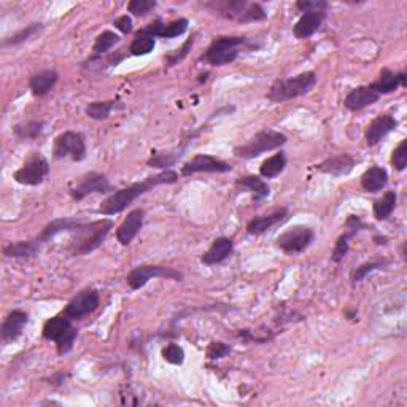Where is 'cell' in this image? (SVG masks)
<instances>
[{
  "mask_svg": "<svg viewBox=\"0 0 407 407\" xmlns=\"http://www.w3.org/2000/svg\"><path fill=\"white\" fill-rule=\"evenodd\" d=\"M388 264H390V261L386 260V258H377V260L363 263L361 266H358V268H355L354 270H352L350 280L354 282V283L361 282V280H364L366 277H368L369 274L374 273V270H384V269H386V268H388Z\"/></svg>",
  "mask_w": 407,
  "mask_h": 407,
  "instance_id": "34",
  "label": "cell"
},
{
  "mask_svg": "<svg viewBox=\"0 0 407 407\" xmlns=\"http://www.w3.org/2000/svg\"><path fill=\"white\" fill-rule=\"evenodd\" d=\"M369 86L379 94V96L395 92L399 86H407V72L406 70L393 72L388 67H384L381 73H379V78L376 81H372Z\"/></svg>",
  "mask_w": 407,
  "mask_h": 407,
  "instance_id": "19",
  "label": "cell"
},
{
  "mask_svg": "<svg viewBox=\"0 0 407 407\" xmlns=\"http://www.w3.org/2000/svg\"><path fill=\"white\" fill-rule=\"evenodd\" d=\"M288 139L287 135L275 131V129H261L260 132H256L252 139H250L247 144L236 147L233 153L236 158L240 159H253L261 156L263 153L277 150V148L283 147L287 144Z\"/></svg>",
  "mask_w": 407,
  "mask_h": 407,
  "instance_id": "7",
  "label": "cell"
},
{
  "mask_svg": "<svg viewBox=\"0 0 407 407\" xmlns=\"http://www.w3.org/2000/svg\"><path fill=\"white\" fill-rule=\"evenodd\" d=\"M113 26H115V29H118L121 33H131L134 29L132 18L127 16V15H123V16L115 19Z\"/></svg>",
  "mask_w": 407,
  "mask_h": 407,
  "instance_id": "46",
  "label": "cell"
},
{
  "mask_svg": "<svg viewBox=\"0 0 407 407\" xmlns=\"http://www.w3.org/2000/svg\"><path fill=\"white\" fill-rule=\"evenodd\" d=\"M153 279H166V280H175L183 282L185 275L180 270L174 268L159 266V264H140V266L134 268L126 277V283L131 290H140Z\"/></svg>",
  "mask_w": 407,
  "mask_h": 407,
  "instance_id": "8",
  "label": "cell"
},
{
  "mask_svg": "<svg viewBox=\"0 0 407 407\" xmlns=\"http://www.w3.org/2000/svg\"><path fill=\"white\" fill-rule=\"evenodd\" d=\"M229 354H231V347L225 342L213 341L207 347V358L208 359H220V358H225Z\"/></svg>",
  "mask_w": 407,
  "mask_h": 407,
  "instance_id": "45",
  "label": "cell"
},
{
  "mask_svg": "<svg viewBox=\"0 0 407 407\" xmlns=\"http://www.w3.org/2000/svg\"><path fill=\"white\" fill-rule=\"evenodd\" d=\"M285 167H287V154L279 152L263 161L260 166V175L263 179H275L285 171Z\"/></svg>",
  "mask_w": 407,
  "mask_h": 407,
  "instance_id": "30",
  "label": "cell"
},
{
  "mask_svg": "<svg viewBox=\"0 0 407 407\" xmlns=\"http://www.w3.org/2000/svg\"><path fill=\"white\" fill-rule=\"evenodd\" d=\"M356 159L354 156L349 153H341V154H334L329 156L324 161H322L320 164H317L315 169L318 172L331 175V177H345L349 175L352 171H354L356 166Z\"/></svg>",
  "mask_w": 407,
  "mask_h": 407,
  "instance_id": "16",
  "label": "cell"
},
{
  "mask_svg": "<svg viewBox=\"0 0 407 407\" xmlns=\"http://www.w3.org/2000/svg\"><path fill=\"white\" fill-rule=\"evenodd\" d=\"M398 127V120L388 113H382L371 121L364 131V140L369 147H374Z\"/></svg>",
  "mask_w": 407,
  "mask_h": 407,
  "instance_id": "15",
  "label": "cell"
},
{
  "mask_svg": "<svg viewBox=\"0 0 407 407\" xmlns=\"http://www.w3.org/2000/svg\"><path fill=\"white\" fill-rule=\"evenodd\" d=\"M193 43H194V38L191 37V38H188L186 42L181 45V48H180V50H175L174 53L167 54V56H166L167 65H169V67H175V65H177V64H180L181 60L188 56V53L191 51V48H193Z\"/></svg>",
  "mask_w": 407,
  "mask_h": 407,
  "instance_id": "43",
  "label": "cell"
},
{
  "mask_svg": "<svg viewBox=\"0 0 407 407\" xmlns=\"http://www.w3.org/2000/svg\"><path fill=\"white\" fill-rule=\"evenodd\" d=\"M317 85V73L314 70L302 72L300 75L287 80H275L269 88L268 99L274 104H283V102L305 96Z\"/></svg>",
  "mask_w": 407,
  "mask_h": 407,
  "instance_id": "4",
  "label": "cell"
},
{
  "mask_svg": "<svg viewBox=\"0 0 407 407\" xmlns=\"http://www.w3.org/2000/svg\"><path fill=\"white\" fill-rule=\"evenodd\" d=\"M327 19V11H305L293 26V33L297 40H305L314 36Z\"/></svg>",
  "mask_w": 407,
  "mask_h": 407,
  "instance_id": "22",
  "label": "cell"
},
{
  "mask_svg": "<svg viewBox=\"0 0 407 407\" xmlns=\"http://www.w3.org/2000/svg\"><path fill=\"white\" fill-rule=\"evenodd\" d=\"M329 4L324 0H300L296 2V9L305 13V11H327Z\"/></svg>",
  "mask_w": 407,
  "mask_h": 407,
  "instance_id": "44",
  "label": "cell"
},
{
  "mask_svg": "<svg viewBox=\"0 0 407 407\" xmlns=\"http://www.w3.org/2000/svg\"><path fill=\"white\" fill-rule=\"evenodd\" d=\"M396 202H398V196L395 191H386L382 199H377L374 202V206H372V213H374L376 220L379 221L388 220L391 213L395 212Z\"/></svg>",
  "mask_w": 407,
  "mask_h": 407,
  "instance_id": "32",
  "label": "cell"
},
{
  "mask_svg": "<svg viewBox=\"0 0 407 407\" xmlns=\"http://www.w3.org/2000/svg\"><path fill=\"white\" fill-rule=\"evenodd\" d=\"M43 242L36 237V239L31 240H19L9 243V245L4 247V255L6 258H15V260H29L38 255L40 250H42Z\"/></svg>",
  "mask_w": 407,
  "mask_h": 407,
  "instance_id": "26",
  "label": "cell"
},
{
  "mask_svg": "<svg viewBox=\"0 0 407 407\" xmlns=\"http://www.w3.org/2000/svg\"><path fill=\"white\" fill-rule=\"evenodd\" d=\"M388 183V172L381 166H372L361 175V188L366 193H379Z\"/></svg>",
  "mask_w": 407,
  "mask_h": 407,
  "instance_id": "28",
  "label": "cell"
},
{
  "mask_svg": "<svg viewBox=\"0 0 407 407\" xmlns=\"http://www.w3.org/2000/svg\"><path fill=\"white\" fill-rule=\"evenodd\" d=\"M359 233L358 229L355 228H349L345 226V233L342 236H339V239L336 240L334 250H332L331 260L334 263H341L345 256H347L349 250H350V240Z\"/></svg>",
  "mask_w": 407,
  "mask_h": 407,
  "instance_id": "35",
  "label": "cell"
},
{
  "mask_svg": "<svg viewBox=\"0 0 407 407\" xmlns=\"http://www.w3.org/2000/svg\"><path fill=\"white\" fill-rule=\"evenodd\" d=\"M162 358H164V361L171 363V364H181L185 361V350L181 349V345L171 342L167 344L164 349L161 352Z\"/></svg>",
  "mask_w": 407,
  "mask_h": 407,
  "instance_id": "41",
  "label": "cell"
},
{
  "mask_svg": "<svg viewBox=\"0 0 407 407\" xmlns=\"http://www.w3.org/2000/svg\"><path fill=\"white\" fill-rule=\"evenodd\" d=\"M287 218H288V208L287 207L275 208L274 212H270L268 215L255 216L253 220H250L248 225H247V233L250 236L264 234L266 231L273 229L277 225H280V223H283Z\"/></svg>",
  "mask_w": 407,
  "mask_h": 407,
  "instance_id": "20",
  "label": "cell"
},
{
  "mask_svg": "<svg viewBox=\"0 0 407 407\" xmlns=\"http://www.w3.org/2000/svg\"><path fill=\"white\" fill-rule=\"evenodd\" d=\"M233 171L229 162L212 154H196L181 166L183 177H191L194 174H226Z\"/></svg>",
  "mask_w": 407,
  "mask_h": 407,
  "instance_id": "13",
  "label": "cell"
},
{
  "mask_svg": "<svg viewBox=\"0 0 407 407\" xmlns=\"http://www.w3.org/2000/svg\"><path fill=\"white\" fill-rule=\"evenodd\" d=\"M29 323V314L26 310L15 309L11 310L0 327V337L4 344L15 342L16 339L23 334L26 324Z\"/></svg>",
  "mask_w": 407,
  "mask_h": 407,
  "instance_id": "18",
  "label": "cell"
},
{
  "mask_svg": "<svg viewBox=\"0 0 407 407\" xmlns=\"http://www.w3.org/2000/svg\"><path fill=\"white\" fill-rule=\"evenodd\" d=\"M234 252V240L229 237H218L215 239L212 245L206 253L201 256V263L206 266H216L233 255Z\"/></svg>",
  "mask_w": 407,
  "mask_h": 407,
  "instance_id": "23",
  "label": "cell"
},
{
  "mask_svg": "<svg viewBox=\"0 0 407 407\" xmlns=\"http://www.w3.org/2000/svg\"><path fill=\"white\" fill-rule=\"evenodd\" d=\"M356 315H358V312H356V309H352V310H345V317L349 318V320H355L356 318Z\"/></svg>",
  "mask_w": 407,
  "mask_h": 407,
  "instance_id": "48",
  "label": "cell"
},
{
  "mask_svg": "<svg viewBox=\"0 0 407 407\" xmlns=\"http://www.w3.org/2000/svg\"><path fill=\"white\" fill-rule=\"evenodd\" d=\"M374 240L377 245H385L386 243V237H374Z\"/></svg>",
  "mask_w": 407,
  "mask_h": 407,
  "instance_id": "49",
  "label": "cell"
},
{
  "mask_svg": "<svg viewBox=\"0 0 407 407\" xmlns=\"http://www.w3.org/2000/svg\"><path fill=\"white\" fill-rule=\"evenodd\" d=\"M100 305V295L97 290L94 288H85L81 290L80 293L72 297L69 304L65 305V309L63 310V314H65L70 320L77 322L85 318L88 315H91L92 312H96Z\"/></svg>",
  "mask_w": 407,
  "mask_h": 407,
  "instance_id": "12",
  "label": "cell"
},
{
  "mask_svg": "<svg viewBox=\"0 0 407 407\" xmlns=\"http://www.w3.org/2000/svg\"><path fill=\"white\" fill-rule=\"evenodd\" d=\"M189 26V21L186 18H179V19H174V21L167 23L162 26V29L159 32V37L161 38H175V37H180L183 33L186 32Z\"/></svg>",
  "mask_w": 407,
  "mask_h": 407,
  "instance_id": "39",
  "label": "cell"
},
{
  "mask_svg": "<svg viewBox=\"0 0 407 407\" xmlns=\"http://www.w3.org/2000/svg\"><path fill=\"white\" fill-rule=\"evenodd\" d=\"M42 336L46 341L56 344L58 355L64 356L72 352L73 344L77 341L78 331L73 327V320H70L65 314H59L45 322Z\"/></svg>",
  "mask_w": 407,
  "mask_h": 407,
  "instance_id": "5",
  "label": "cell"
},
{
  "mask_svg": "<svg viewBox=\"0 0 407 407\" xmlns=\"http://www.w3.org/2000/svg\"><path fill=\"white\" fill-rule=\"evenodd\" d=\"M50 174V162L42 154H32L26 159L23 167L13 174L16 183L24 186H38L46 180Z\"/></svg>",
  "mask_w": 407,
  "mask_h": 407,
  "instance_id": "11",
  "label": "cell"
},
{
  "mask_svg": "<svg viewBox=\"0 0 407 407\" xmlns=\"http://www.w3.org/2000/svg\"><path fill=\"white\" fill-rule=\"evenodd\" d=\"M113 191H117V189L112 186V183L107 179V175L92 171V172L85 174L83 177H81L78 185L70 189V196L73 201L78 202V201H83L85 198H88V196L94 194V193H99V194L110 193L112 194Z\"/></svg>",
  "mask_w": 407,
  "mask_h": 407,
  "instance_id": "14",
  "label": "cell"
},
{
  "mask_svg": "<svg viewBox=\"0 0 407 407\" xmlns=\"http://www.w3.org/2000/svg\"><path fill=\"white\" fill-rule=\"evenodd\" d=\"M145 221V210L144 208H134L127 213L123 223L117 229V240L123 247H127L131 243L137 234L140 233V229L144 228Z\"/></svg>",
  "mask_w": 407,
  "mask_h": 407,
  "instance_id": "17",
  "label": "cell"
},
{
  "mask_svg": "<svg viewBox=\"0 0 407 407\" xmlns=\"http://www.w3.org/2000/svg\"><path fill=\"white\" fill-rule=\"evenodd\" d=\"M390 162H391L393 169L398 172H403L407 167V140L406 139L399 142V145L395 148V150H393Z\"/></svg>",
  "mask_w": 407,
  "mask_h": 407,
  "instance_id": "40",
  "label": "cell"
},
{
  "mask_svg": "<svg viewBox=\"0 0 407 407\" xmlns=\"http://www.w3.org/2000/svg\"><path fill=\"white\" fill-rule=\"evenodd\" d=\"M156 46V38L150 36H144V33H135L132 43L129 45V53L132 56H147L150 54Z\"/></svg>",
  "mask_w": 407,
  "mask_h": 407,
  "instance_id": "38",
  "label": "cell"
},
{
  "mask_svg": "<svg viewBox=\"0 0 407 407\" xmlns=\"http://www.w3.org/2000/svg\"><path fill=\"white\" fill-rule=\"evenodd\" d=\"M67 379V374H64V372H58V374H54L51 379H50V384L53 385H63L64 381Z\"/></svg>",
  "mask_w": 407,
  "mask_h": 407,
  "instance_id": "47",
  "label": "cell"
},
{
  "mask_svg": "<svg viewBox=\"0 0 407 407\" xmlns=\"http://www.w3.org/2000/svg\"><path fill=\"white\" fill-rule=\"evenodd\" d=\"M189 144V140H185V145H181L180 148H177V150H174V152H161L158 153L156 152L150 159H148L147 164L150 166V167H156V169H162V171H169L175 162H177L183 154H185L186 152V145Z\"/></svg>",
  "mask_w": 407,
  "mask_h": 407,
  "instance_id": "29",
  "label": "cell"
},
{
  "mask_svg": "<svg viewBox=\"0 0 407 407\" xmlns=\"http://www.w3.org/2000/svg\"><path fill=\"white\" fill-rule=\"evenodd\" d=\"M45 29V26L42 23H32L29 26L23 27L21 31H18L16 33H13L11 37L5 38L2 42V48H9V46H16V45H21L27 40H31L32 37H36L37 33H40Z\"/></svg>",
  "mask_w": 407,
  "mask_h": 407,
  "instance_id": "33",
  "label": "cell"
},
{
  "mask_svg": "<svg viewBox=\"0 0 407 407\" xmlns=\"http://www.w3.org/2000/svg\"><path fill=\"white\" fill-rule=\"evenodd\" d=\"M156 5L158 4L154 0H131L127 4V11L132 13L134 16H145L156 9Z\"/></svg>",
  "mask_w": 407,
  "mask_h": 407,
  "instance_id": "42",
  "label": "cell"
},
{
  "mask_svg": "<svg viewBox=\"0 0 407 407\" xmlns=\"http://www.w3.org/2000/svg\"><path fill=\"white\" fill-rule=\"evenodd\" d=\"M379 99H381V96L369 85L356 86L345 96L344 105L350 112H359L366 107L374 105Z\"/></svg>",
  "mask_w": 407,
  "mask_h": 407,
  "instance_id": "21",
  "label": "cell"
},
{
  "mask_svg": "<svg viewBox=\"0 0 407 407\" xmlns=\"http://www.w3.org/2000/svg\"><path fill=\"white\" fill-rule=\"evenodd\" d=\"M88 148L85 135L75 131H65L59 134L53 142V156L54 159L72 158L73 161H83L86 158Z\"/></svg>",
  "mask_w": 407,
  "mask_h": 407,
  "instance_id": "9",
  "label": "cell"
},
{
  "mask_svg": "<svg viewBox=\"0 0 407 407\" xmlns=\"http://www.w3.org/2000/svg\"><path fill=\"white\" fill-rule=\"evenodd\" d=\"M204 9L242 24L260 23L268 19V13L261 4L247 2V0H212V2L204 4Z\"/></svg>",
  "mask_w": 407,
  "mask_h": 407,
  "instance_id": "3",
  "label": "cell"
},
{
  "mask_svg": "<svg viewBox=\"0 0 407 407\" xmlns=\"http://www.w3.org/2000/svg\"><path fill=\"white\" fill-rule=\"evenodd\" d=\"M236 188L239 191L250 193L253 196V202H261L266 198H269L270 188L266 181L263 180V177H258V175H243L236 180Z\"/></svg>",
  "mask_w": 407,
  "mask_h": 407,
  "instance_id": "25",
  "label": "cell"
},
{
  "mask_svg": "<svg viewBox=\"0 0 407 407\" xmlns=\"http://www.w3.org/2000/svg\"><path fill=\"white\" fill-rule=\"evenodd\" d=\"M179 181V174L169 169V171H162L156 175H150L140 181H135L132 185H129L126 188L117 189L112 194H108L107 198L102 201L99 207V213L102 215H117L121 213L123 210H126L131 204L139 199L140 196L147 194L148 191H152L153 188L159 185H172V183Z\"/></svg>",
  "mask_w": 407,
  "mask_h": 407,
  "instance_id": "1",
  "label": "cell"
},
{
  "mask_svg": "<svg viewBox=\"0 0 407 407\" xmlns=\"http://www.w3.org/2000/svg\"><path fill=\"white\" fill-rule=\"evenodd\" d=\"M120 42V36L112 31H104L97 36L96 42L92 45V54L94 56H105L115 45Z\"/></svg>",
  "mask_w": 407,
  "mask_h": 407,
  "instance_id": "37",
  "label": "cell"
},
{
  "mask_svg": "<svg viewBox=\"0 0 407 407\" xmlns=\"http://www.w3.org/2000/svg\"><path fill=\"white\" fill-rule=\"evenodd\" d=\"M83 223L85 220L77 218V216H63V218H56L50 221L48 225L42 229L38 239L45 243L60 233H73V231H77Z\"/></svg>",
  "mask_w": 407,
  "mask_h": 407,
  "instance_id": "24",
  "label": "cell"
},
{
  "mask_svg": "<svg viewBox=\"0 0 407 407\" xmlns=\"http://www.w3.org/2000/svg\"><path fill=\"white\" fill-rule=\"evenodd\" d=\"M59 80V73L53 69H46L32 75L29 80V90L33 96L42 97L46 96L54 86H56Z\"/></svg>",
  "mask_w": 407,
  "mask_h": 407,
  "instance_id": "27",
  "label": "cell"
},
{
  "mask_svg": "<svg viewBox=\"0 0 407 407\" xmlns=\"http://www.w3.org/2000/svg\"><path fill=\"white\" fill-rule=\"evenodd\" d=\"M314 240H315L314 229L304 225H296L277 237L275 245L287 255H300L305 252V250L314 243Z\"/></svg>",
  "mask_w": 407,
  "mask_h": 407,
  "instance_id": "10",
  "label": "cell"
},
{
  "mask_svg": "<svg viewBox=\"0 0 407 407\" xmlns=\"http://www.w3.org/2000/svg\"><path fill=\"white\" fill-rule=\"evenodd\" d=\"M45 126L46 123L43 120H32V121H26V123L15 125L11 129H13V134H15L18 139L33 140V139H38L40 135L43 134Z\"/></svg>",
  "mask_w": 407,
  "mask_h": 407,
  "instance_id": "31",
  "label": "cell"
},
{
  "mask_svg": "<svg viewBox=\"0 0 407 407\" xmlns=\"http://www.w3.org/2000/svg\"><path fill=\"white\" fill-rule=\"evenodd\" d=\"M115 223L110 218H102L96 221H85L77 231L69 243V253L72 256H85L97 250L105 242Z\"/></svg>",
  "mask_w": 407,
  "mask_h": 407,
  "instance_id": "2",
  "label": "cell"
},
{
  "mask_svg": "<svg viewBox=\"0 0 407 407\" xmlns=\"http://www.w3.org/2000/svg\"><path fill=\"white\" fill-rule=\"evenodd\" d=\"M118 100H96L86 105V115L96 121H104L108 117L115 107H117Z\"/></svg>",
  "mask_w": 407,
  "mask_h": 407,
  "instance_id": "36",
  "label": "cell"
},
{
  "mask_svg": "<svg viewBox=\"0 0 407 407\" xmlns=\"http://www.w3.org/2000/svg\"><path fill=\"white\" fill-rule=\"evenodd\" d=\"M248 45V38L242 36H225L216 37L210 43L207 51L202 54L204 63L210 64L212 67H223L233 64L239 58L240 48Z\"/></svg>",
  "mask_w": 407,
  "mask_h": 407,
  "instance_id": "6",
  "label": "cell"
}]
</instances>
